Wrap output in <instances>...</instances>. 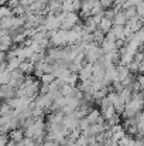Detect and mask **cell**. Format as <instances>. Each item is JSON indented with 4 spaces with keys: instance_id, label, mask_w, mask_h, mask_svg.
<instances>
[{
    "instance_id": "1",
    "label": "cell",
    "mask_w": 144,
    "mask_h": 146,
    "mask_svg": "<svg viewBox=\"0 0 144 146\" xmlns=\"http://www.w3.org/2000/svg\"><path fill=\"white\" fill-rule=\"evenodd\" d=\"M112 27H113V23H112L110 20L103 19V17H102V20H100L99 24H97V30H100L103 34H107V33L112 30Z\"/></svg>"
},
{
    "instance_id": "2",
    "label": "cell",
    "mask_w": 144,
    "mask_h": 146,
    "mask_svg": "<svg viewBox=\"0 0 144 146\" xmlns=\"http://www.w3.org/2000/svg\"><path fill=\"white\" fill-rule=\"evenodd\" d=\"M54 80H55L54 74H43V75L40 77V81H41L43 85H49Z\"/></svg>"
}]
</instances>
